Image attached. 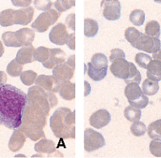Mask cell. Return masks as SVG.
Returning <instances> with one entry per match:
<instances>
[{
    "label": "cell",
    "instance_id": "1",
    "mask_svg": "<svg viewBox=\"0 0 161 158\" xmlns=\"http://www.w3.org/2000/svg\"><path fill=\"white\" fill-rule=\"evenodd\" d=\"M27 95L12 84L0 85V125L17 129L22 123V112Z\"/></svg>",
    "mask_w": 161,
    "mask_h": 158
},
{
    "label": "cell",
    "instance_id": "2",
    "mask_svg": "<svg viewBox=\"0 0 161 158\" xmlns=\"http://www.w3.org/2000/svg\"><path fill=\"white\" fill-rule=\"evenodd\" d=\"M53 135L59 139H75V113L66 107L54 111L49 119Z\"/></svg>",
    "mask_w": 161,
    "mask_h": 158
},
{
    "label": "cell",
    "instance_id": "3",
    "mask_svg": "<svg viewBox=\"0 0 161 158\" xmlns=\"http://www.w3.org/2000/svg\"><path fill=\"white\" fill-rule=\"evenodd\" d=\"M27 103L36 111L48 117L50 109L57 105L58 99L54 93L35 85L28 90Z\"/></svg>",
    "mask_w": 161,
    "mask_h": 158
},
{
    "label": "cell",
    "instance_id": "4",
    "mask_svg": "<svg viewBox=\"0 0 161 158\" xmlns=\"http://www.w3.org/2000/svg\"><path fill=\"white\" fill-rule=\"evenodd\" d=\"M125 95L130 105L138 109L146 108L149 103L148 97L144 94L139 84L136 83H130L125 86Z\"/></svg>",
    "mask_w": 161,
    "mask_h": 158
},
{
    "label": "cell",
    "instance_id": "5",
    "mask_svg": "<svg viewBox=\"0 0 161 158\" xmlns=\"http://www.w3.org/2000/svg\"><path fill=\"white\" fill-rule=\"evenodd\" d=\"M47 116L30 106L27 103L25 104L22 112V123L25 126L33 127L43 129L46 125Z\"/></svg>",
    "mask_w": 161,
    "mask_h": 158
},
{
    "label": "cell",
    "instance_id": "6",
    "mask_svg": "<svg viewBox=\"0 0 161 158\" xmlns=\"http://www.w3.org/2000/svg\"><path fill=\"white\" fill-rule=\"evenodd\" d=\"M60 13L55 9H50L49 11L42 12L38 15L36 20L32 24L33 30L37 32H44L48 30L49 27L55 24L58 20Z\"/></svg>",
    "mask_w": 161,
    "mask_h": 158
},
{
    "label": "cell",
    "instance_id": "7",
    "mask_svg": "<svg viewBox=\"0 0 161 158\" xmlns=\"http://www.w3.org/2000/svg\"><path fill=\"white\" fill-rule=\"evenodd\" d=\"M131 46L147 53L155 54L160 50L161 43L159 38L150 37L141 32L138 40Z\"/></svg>",
    "mask_w": 161,
    "mask_h": 158
},
{
    "label": "cell",
    "instance_id": "8",
    "mask_svg": "<svg viewBox=\"0 0 161 158\" xmlns=\"http://www.w3.org/2000/svg\"><path fill=\"white\" fill-rule=\"evenodd\" d=\"M105 145L104 138L101 133L91 128H87L84 132V149L86 152H92L101 149Z\"/></svg>",
    "mask_w": 161,
    "mask_h": 158
},
{
    "label": "cell",
    "instance_id": "9",
    "mask_svg": "<svg viewBox=\"0 0 161 158\" xmlns=\"http://www.w3.org/2000/svg\"><path fill=\"white\" fill-rule=\"evenodd\" d=\"M103 15L108 20H118L121 16V3L118 0L102 1Z\"/></svg>",
    "mask_w": 161,
    "mask_h": 158
},
{
    "label": "cell",
    "instance_id": "10",
    "mask_svg": "<svg viewBox=\"0 0 161 158\" xmlns=\"http://www.w3.org/2000/svg\"><path fill=\"white\" fill-rule=\"evenodd\" d=\"M69 35L66 25L59 23L52 28L49 35V41L58 46H63L67 43Z\"/></svg>",
    "mask_w": 161,
    "mask_h": 158
},
{
    "label": "cell",
    "instance_id": "11",
    "mask_svg": "<svg viewBox=\"0 0 161 158\" xmlns=\"http://www.w3.org/2000/svg\"><path fill=\"white\" fill-rule=\"evenodd\" d=\"M35 83L36 85L53 93H58L62 84L53 76H46V75H41L37 76Z\"/></svg>",
    "mask_w": 161,
    "mask_h": 158
},
{
    "label": "cell",
    "instance_id": "12",
    "mask_svg": "<svg viewBox=\"0 0 161 158\" xmlns=\"http://www.w3.org/2000/svg\"><path fill=\"white\" fill-rule=\"evenodd\" d=\"M110 71L117 78L126 80L130 75V62L125 59H118L112 62L110 66Z\"/></svg>",
    "mask_w": 161,
    "mask_h": 158
},
{
    "label": "cell",
    "instance_id": "13",
    "mask_svg": "<svg viewBox=\"0 0 161 158\" xmlns=\"http://www.w3.org/2000/svg\"><path fill=\"white\" fill-rule=\"evenodd\" d=\"M34 149L38 153L46 154L48 156H63V154L60 153L56 149L54 142L45 138L41 139L35 144Z\"/></svg>",
    "mask_w": 161,
    "mask_h": 158
},
{
    "label": "cell",
    "instance_id": "14",
    "mask_svg": "<svg viewBox=\"0 0 161 158\" xmlns=\"http://www.w3.org/2000/svg\"><path fill=\"white\" fill-rule=\"evenodd\" d=\"M75 69L72 68L67 62L57 65L53 68V76L58 80L61 84L70 81L74 76Z\"/></svg>",
    "mask_w": 161,
    "mask_h": 158
},
{
    "label": "cell",
    "instance_id": "15",
    "mask_svg": "<svg viewBox=\"0 0 161 158\" xmlns=\"http://www.w3.org/2000/svg\"><path fill=\"white\" fill-rule=\"evenodd\" d=\"M111 120V115L106 110H99L91 115L89 118V123L92 127L101 129L107 126Z\"/></svg>",
    "mask_w": 161,
    "mask_h": 158
},
{
    "label": "cell",
    "instance_id": "16",
    "mask_svg": "<svg viewBox=\"0 0 161 158\" xmlns=\"http://www.w3.org/2000/svg\"><path fill=\"white\" fill-rule=\"evenodd\" d=\"M49 59L46 63H42L46 68L52 69L61 63H65L66 59V54L61 49H49Z\"/></svg>",
    "mask_w": 161,
    "mask_h": 158
},
{
    "label": "cell",
    "instance_id": "17",
    "mask_svg": "<svg viewBox=\"0 0 161 158\" xmlns=\"http://www.w3.org/2000/svg\"><path fill=\"white\" fill-rule=\"evenodd\" d=\"M33 15L34 8L32 7L15 10V25H29L33 18Z\"/></svg>",
    "mask_w": 161,
    "mask_h": 158
},
{
    "label": "cell",
    "instance_id": "18",
    "mask_svg": "<svg viewBox=\"0 0 161 158\" xmlns=\"http://www.w3.org/2000/svg\"><path fill=\"white\" fill-rule=\"evenodd\" d=\"M26 141V135L19 130L15 129L10 138L8 148L12 152H18L23 148Z\"/></svg>",
    "mask_w": 161,
    "mask_h": 158
},
{
    "label": "cell",
    "instance_id": "19",
    "mask_svg": "<svg viewBox=\"0 0 161 158\" xmlns=\"http://www.w3.org/2000/svg\"><path fill=\"white\" fill-rule=\"evenodd\" d=\"M35 51V48L32 46H25L19 49L16 54L15 61L21 65H25L27 63H31L34 61L33 54Z\"/></svg>",
    "mask_w": 161,
    "mask_h": 158
},
{
    "label": "cell",
    "instance_id": "20",
    "mask_svg": "<svg viewBox=\"0 0 161 158\" xmlns=\"http://www.w3.org/2000/svg\"><path fill=\"white\" fill-rule=\"evenodd\" d=\"M18 42L22 46H31L34 41L35 32L29 28H23L15 32Z\"/></svg>",
    "mask_w": 161,
    "mask_h": 158
},
{
    "label": "cell",
    "instance_id": "21",
    "mask_svg": "<svg viewBox=\"0 0 161 158\" xmlns=\"http://www.w3.org/2000/svg\"><path fill=\"white\" fill-rule=\"evenodd\" d=\"M17 130L23 132L26 135V137H29L32 141H36L39 140L40 139L46 138L43 129H40V128L25 126L23 124H21L20 126L17 128Z\"/></svg>",
    "mask_w": 161,
    "mask_h": 158
},
{
    "label": "cell",
    "instance_id": "22",
    "mask_svg": "<svg viewBox=\"0 0 161 158\" xmlns=\"http://www.w3.org/2000/svg\"><path fill=\"white\" fill-rule=\"evenodd\" d=\"M147 76L149 80L153 81L161 80V62L157 60H152L147 65Z\"/></svg>",
    "mask_w": 161,
    "mask_h": 158
},
{
    "label": "cell",
    "instance_id": "23",
    "mask_svg": "<svg viewBox=\"0 0 161 158\" xmlns=\"http://www.w3.org/2000/svg\"><path fill=\"white\" fill-rule=\"evenodd\" d=\"M58 93L63 99L71 101L75 97V84L70 81H66L61 84Z\"/></svg>",
    "mask_w": 161,
    "mask_h": 158
},
{
    "label": "cell",
    "instance_id": "24",
    "mask_svg": "<svg viewBox=\"0 0 161 158\" xmlns=\"http://www.w3.org/2000/svg\"><path fill=\"white\" fill-rule=\"evenodd\" d=\"M15 25V10H3L0 13V25L8 27Z\"/></svg>",
    "mask_w": 161,
    "mask_h": 158
},
{
    "label": "cell",
    "instance_id": "25",
    "mask_svg": "<svg viewBox=\"0 0 161 158\" xmlns=\"http://www.w3.org/2000/svg\"><path fill=\"white\" fill-rule=\"evenodd\" d=\"M99 30V25L95 20L87 19L84 20V35L87 37H93L97 34Z\"/></svg>",
    "mask_w": 161,
    "mask_h": 158
},
{
    "label": "cell",
    "instance_id": "26",
    "mask_svg": "<svg viewBox=\"0 0 161 158\" xmlns=\"http://www.w3.org/2000/svg\"><path fill=\"white\" fill-rule=\"evenodd\" d=\"M87 75L90 78L94 81H101L107 76V71L108 68L104 69H97L93 67L91 63H87Z\"/></svg>",
    "mask_w": 161,
    "mask_h": 158
},
{
    "label": "cell",
    "instance_id": "27",
    "mask_svg": "<svg viewBox=\"0 0 161 158\" xmlns=\"http://www.w3.org/2000/svg\"><path fill=\"white\" fill-rule=\"evenodd\" d=\"M91 64L97 69L108 68V60L106 55L102 53L95 54L91 59Z\"/></svg>",
    "mask_w": 161,
    "mask_h": 158
},
{
    "label": "cell",
    "instance_id": "28",
    "mask_svg": "<svg viewBox=\"0 0 161 158\" xmlns=\"http://www.w3.org/2000/svg\"><path fill=\"white\" fill-rule=\"evenodd\" d=\"M142 88L145 95L153 96L158 93L159 86L157 81H153L152 80L147 79L142 83Z\"/></svg>",
    "mask_w": 161,
    "mask_h": 158
},
{
    "label": "cell",
    "instance_id": "29",
    "mask_svg": "<svg viewBox=\"0 0 161 158\" xmlns=\"http://www.w3.org/2000/svg\"><path fill=\"white\" fill-rule=\"evenodd\" d=\"M124 116L130 122H134L136 121H139L141 116H142L141 109H138L133 105H129L124 110Z\"/></svg>",
    "mask_w": 161,
    "mask_h": 158
},
{
    "label": "cell",
    "instance_id": "30",
    "mask_svg": "<svg viewBox=\"0 0 161 158\" xmlns=\"http://www.w3.org/2000/svg\"><path fill=\"white\" fill-rule=\"evenodd\" d=\"M2 39L4 45L8 47H21V45L18 42L15 32H5L2 35Z\"/></svg>",
    "mask_w": 161,
    "mask_h": 158
},
{
    "label": "cell",
    "instance_id": "31",
    "mask_svg": "<svg viewBox=\"0 0 161 158\" xmlns=\"http://www.w3.org/2000/svg\"><path fill=\"white\" fill-rule=\"evenodd\" d=\"M141 80H142V76H141L139 71L137 69L134 63L130 62V75L128 78L124 80L125 83L126 84H130V83H136V84H139Z\"/></svg>",
    "mask_w": 161,
    "mask_h": 158
},
{
    "label": "cell",
    "instance_id": "32",
    "mask_svg": "<svg viewBox=\"0 0 161 158\" xmlns=\"http://www.w3.org/2000/svg\"><path fill=\"white\" fill-rule=\"evenodd\" d=\"M145 32L150 37L159 38L160 36V25L156 20H151L147 22L145 27Z\"/></svg>",
    "mask_w": 161,
    "mask_h": 158
},
{
    "label": "cell",
    "instance_id": "33",
    "mask_svg": "<svg viewBox=\"0 0 161 158\" xmlns=\"http://www.w3.org/2000/svg\"><path fill=\"white\" fill-rule=\"evenodd\" d=\"M49 54H50L49 49L44 47V46H40V47L35 49L34 54H33V59H34V61L44 63L49 59Z\"/></svg>",
    "mask_w": 161,
    "mask_h": 158
},
{
    "label": "cell",
    "instance_id": "34",
    "mask_svg": "<svg viewBox=\"0 0 161 158\" xmlns=\"http://www.w3.org/2000/svg\"><path fill=\"white\" fill-rule=\"evenodd\" d=\"M147 133L150 138L152 139H160L161 138V119L152 122L148 126Z\"/></svg>",
    "mask_w": 161,
    "mask_h": 158
},
{
    "label": "cell",
    "instance_id": "35",
    "mask_svg": "<svg viewBox=\"0 0 161 158\" xmlns=\"http://www.w3.org/2000/svg\"><path fill=\"white\" fill-rule=\"evenodd\" d=\"M130 21L134 25L141 26L145 21V12L140 9H135L130 12Z\"/></svg>",
    "mask_w": 161,
    "mask_h": 158
},
{
    "label": "cell",
    "instance_id": "36",
    "mask_svg": "<svg viewBox=\"0 0 161 158\" xmlns=\"http://www.w3.org/2000/svg\"><path fill=\"white\" fill-rule=\"evenodd\" d=\"M37 78V74L33 71H25L20 75V80L25 85L31 86L34 84Z\"/></svg>",
    "mask_w": 161,
    "mask_h": 158
},
{
    "label": "cell",
    "instance_id": "37",
    "mask_svg": "<svg viewBox=\"0 0 161 158\" xmlns=\"http://www.w3.org/2000/svg\"><path fill=\"white\" fill-rule=\"evenodd\" d=\"M23 70V65L19 64L15 61V59L12 60L7 67V71L12 77H17L20 76Z\"/></svg>",
    "mask_w": 161,
    "mask_h": 158
},
{
    "label": "cell",
    "instance_id": "38",
    "mask_svg": "<svg viewBox=\"0 0 161 158\" xmlns=\"http://www.w3.org/2000/svg\"><path fill=\"white\" fill-rule=\"evenodd\" d=\"M75 5V0H58L54 3V7L59 13L64 12Z\"/></svg>",
    "mask_w": 161,
    "mask_h": 158
},
{
    "label": "cell",
    "instance_id": "39",
    "mask_svg": "<svg viewBox=\"0 0 161 158\" xmlns=\"http://www.w3.org/2000/svg\"><path fill=\"white\" fill-rule=\"evenodd\" d=\"M130 132L133 135L137 137L142 136L147 132L146 125L140 121L134 122L130 126Z\"/></svg>",
    "mask_w": 161,
    "mask_h": 158
},
{
    "label": "cell",
    "instance_id": "40",
    "mask_svg": "<svg viewBox=\"0 0 161 158\" xmlns=\"http://www.w3.org/2000/svg\"><path fill=\"white\" fill-rule=\"evenodd\" d=\"M140 33L141 32H139L135 28L129 27L125 31V37L126 39V41H128L131 45H133L138 40L139 36H140Z\"/></svg>",
    "mask_w": 161,
    "mask_h": 158
},
{
    "label": "cell",
    "instance_id": "41",
    "mask_svg": "<svg viewBox=\"0 0 161 158\" xmlns=\"http://www.w3.org/2000/svg\"><path fill=\"white\" fill-rule=\"evenodd\" d=\"M135 60L139 67H142V68H147V65L152 61V59L151 56L147 54L138 53L135 55Z\"/></svg>",
    "mask_w": 161,
    "mask_h": 158
},
{
    "label": "cell",
    "instance_id": "42",
    "mask_svg": "<svg viewBox=\"0 0 161 158\" xmlns=\"http://www.w3.org/2000/svg\"><path fill=\"white\" fill-rule=\"evenodd\" d=\"M150 152L153 156L156 157H160L161 156V139H153L149 147Z\"/></svg>",
    "mask_w": 161,
    "mask_h": 158
},
{
    "label": "cell",
    "instance_id": "43",
    "mask_svg": "<svg viewBox=\"0 0 161 158\" xmlns=\"http://www.w3.org/2000/svg\"><path fill=\"white\" fill-rule=\"evenodd\" d=\"M34 5L36 7V9L42 10V11H49L51 9L52 6H53V2L49 1V0H46V1H41V0H35Z\"/></svg>",
    "mask_w": 161,
    "mask_h": 158
},
{
    "label": "cell",
    "instance_id": "44",
    "mask_svg": "<svg viewBox=\"0 0 161 158\" xmlns=\"http://www.w3.org/2000/svg\"><path fill=\"white\" fill-rule=\"evenodd\" d=\"M125 59V54L121 49H113L110 52V56H109V60L110 62H114V60L118 59Z\"/></svg>",
    "mask_w": 161,
    "mask_h": 158
},
{
    "label": "cell",
    "instance_id": "45",
    "mask_svg": "<svg viewBox=\"0 0 161 158\" xmlns=\"http://www.w3.org/2000/svg\"><path fill=\"white\" fill-rule=\"evenodd\" d=\"M75 15L74 13L68 15L66 18V25L72 31L75 30Z\"/></svg>",
    "mask_w": 161,
    "mask_h": 158
},
{
    "label": "cell",
    "instance_id": "46",
    "mask_svg": "<svg viewBox=\"0 0 161 158\" xmlns=\"http://www.w3.org/2000/svg\"><path fill=\"white\" fill-rule=\"evenodd\" d=\"M32 1L31 0H25V1H23V0H17V1H15V0H12V3L13 5L15 6H17V7H26L28 8L29 5H30L32 3Z\"/></svg>",
    "mask_w": 161,
    "mask_h": 158
},
{
    "label": "cell",
    "instance_id": "47",
    "mask_svg": "<svg viewBox=\"0 0 161 158\" xmlns=\"http://www.w3.org/2000/svg\"><path fill=\"white\" fill-rule=\"evenodd\" d=\"M66 45L68 46V47L70 48V50H75V33L74 32H72L69 35L68 37V41H67V43Z\"/></svg>",
    "mask_w": 161,
    "mask_h": 158
},
{
    "label": "cell",
    "instance_id": "48",
    "mask_svg": "<svg viewBox=\"0 0 161 158\" xmlns=\"http://www.w3.org/2000/svg\"><path fill=\"white\" fill-rule=\"evenodd\" d=\"M7 80H8V76H7L6 73L0 71V85L6 84Z\"/></svg>",
    "mask_w": 161,
    "mask_h": 158
},
{
    "label": "cell",
    "instance_id": "49",
    "mask_svg": "<svg viewBox=\"0 0 161 158\" xmlns=\"http://www.w3.org/2000/svg\"><path fill=\"white\" fill-rule=\"evenodd\" d=\"M67 63L70 65L72 68L75 69V55L74 54H72V55H70V57L68 58V59H67Z\"/></svg>",
    "mask_w": 161,
    "mask_h": 158
},
{
    "label": "cell",
    "instance_id": "50",
    "mask_svg": "<svg viewBox=\"0 0 161 158\" xmlns=\"http://www.w3.org/2000/svg\"><path fill=\"white\" fill-rule=\"evenodd\" d=\"M152 57H153L154 60H157V61L161 62V50H159L157 53L153 54Z\"/></svg>",
    "mask_w": 161,
    "mask_h": 158
},
{
    "label": "cell",
    "instance_id": "51",
    "mask_svg": "<svg viewBox=\"0 0 161 158\" xmlns=\"http://www.w3.org/2000/svg\"><path fill=\"white\" fill-rule=\"evenodd\" d=\"M4 53V47H3V45L2 42L0 41V57H2L3 54Z\"/></svg>",
    "mask_w": 161,
    "mask_h": 158
}]
</instances>
